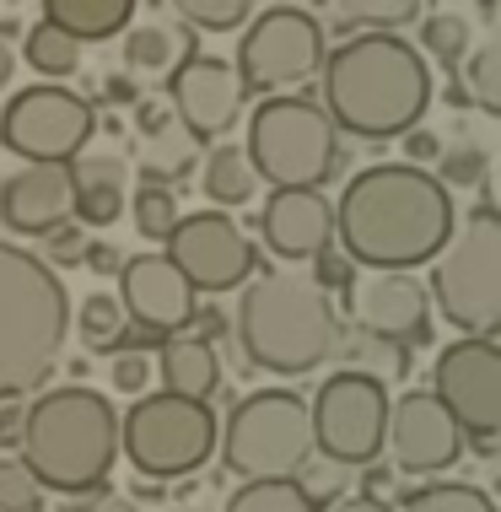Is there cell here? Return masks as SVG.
<instances>
[{
	"label": "cell",
	"instance_id": "46",
	"mask_svg": "<svg viewBox=\"0 0 501 512\" xmlns=\"http://www.w3.org/2000/svg\"><path fill=\"white\" fill-rule=\"evenodd\" d=\"M405 151L415 157V168H421V157H437V141H431L426 130H410V135H405Z\"/></svg>",
	"mask_w": 501,
	"mask_h": 512
},
{
	"label": "cell",
	"instance_id": "21",
	"mask_svg": "<svg viewBox=\"0 0 501 512\" xmlns=\"http://www.w3.org/2000/svg\"><path fill=\"white\" fill-rule=\"evenodd\" d=\"M135 135H141V184H167L194 173L200 162V135H189L173 119L167 98H135Z\"/></svg>",
	"mask_w": 501,
	"mask_h": 512
},
{
	"label": "cell",
	"instance_id": "42",
	"mask_svg": "<svg viewBox=\"0 0 501 512\" xmlns=\"http://www.w3.org/2000/svg\"><path fill=\"white\" fill-rule=\"evenodd\" d=\"M71 512H135V502L130 496H114V491H87V502Z\"/></svg>",
	"mask_w": 501,
	"mask_h": 512
},
{
	"label": "cell",
	"instance_id": "5",
	"mask_svg": "<svg viewBox=\"0 0 501 512\" xmlns=\"http://www.w3.org/2000/svg\"><path fill=\"white\" fill-rule=\"evenodd\" d=\"M238 324V345L259 372H297L324 367L340 351V313H334L329 292L297 275H264V281L243 286V302L232 313Z\"/></svg>",
	"mask_w": 501,
	"mask_h": 512
},
{
	"label": "cell",
	"instance_id": "44",
	"mask_svg": "<svg viewBox=\"0 0 501 512\" xmlns=\"http://www.w3.org/2000/svg\"><path fill=\"white\" fill-rule=\"evenodd\" d=\"M17 437H22V405H17V399H6V405H0V442L17 448Z\"/></svg>",
	"mask_w": 501,
	"mask_h": 512
},
{
	"label": "cell",
	"instance_id": "45",
	"mask_svg": "<svg viewBox=\"0 0 501 512\" xmlns=\"http://www.w3.org/2000/svg\"><path fill=\"white\" fill-rule=\"evenodd\" d=\"M103 98L108 103H135V98H141V92H135V76H108L103 81Z\"/></svg>",
	"mask_w": 501,
	"mask_h": 512
},
{
	"label": "cell",
	"instance_id": "25",
	"mask_svg": "<svg viewBox=\"0 0 501 512\" xmlns=\"http://www.w3.org/2000/svg\"><path fill=\"white\" fill-rule=\"evenodd\" d=\"M200 184H205V200H216V211H238V205H248L259 195V178L248 168L243 146H216L211 157H205Z\"/></svg>",
	"mask_w": 501,
	"mask_h": 512
},
{
	"label": "cell",
	"instance_id": "14",
	"mask_svg": "<svg viewBox=\"0 0 501 512\" xmlns=\"http://www.w3.org/2000/svg\"><path fill=\"white\" fill-rule=\"evenodd\" d=\"M167 259L200 297V292L243 286L259 265V248L248 243V232L227 211H194V216H178V227L167 232Z\"/></svg>",
	"mask_w": 501,
	"mask_h": 512
},
{
	"label": "cell",
	"instance_id": "28",
	"mask_svg": "<svg viewBox=\"0 0 501 512\" xmlns=\"http://www.w3.org/2000/svg\"><path fill=\"white\" fill-rule=\"evenodd\" d=\"M469 49H475L469 17H458V11H431V17H421V54H431L442 71L458 76V65L469 60Z\"/></svg>",
	"mask_w": 501,
	"mask_h": 512
},
{
	"label": "cell",
	"instance_id": "17",
	"mask_svg": "<svg viewBox=\"0 0 501 512\" xmlns=\"http://www.w3.org/2000/svg\"><path fill=\"white\" fill-rule=\"evenodd\" d=\"M345 313L361 329V340L426 345L431 340V302L426 286L410 270H367L345 286Z\"/></svg>",
	"mask_w": 501,
	"mask_h": 512
},
{
	"label": "cell",
	"instance_id": "9",
	"mask_svg": "<svg viewBox=\"0 0 501 512\" xmlns=\"http://www.w3.org/2000/svg\"><path fill=\"white\" fill-rule=\"evenodd\" d=\"M221 464L238 480H291L313 459L308 399L291 389H259L232 405L227 426L216 432Z\"/></svg>",
	"mask_w": 501,
	"mask_h": 512
},
{
	"label": "cell",
	"instance_id": "15",
	"mask_svg": "<svg viewBox=\"0 0 501 512\" xmlns=\"http://www.w3.org/2000/svg\"><path fill=\"white\" fill-rule=\"evenodd\" d=\"M119 308L146 345H162V340H173L189 329L200 297H194V286L173 270L167 254H130L119 265Z\"/></svg>",
	"mask_w": 501,
	"mask_h": 512
},
{
	"label": "cell",
	"instance_id": "16",
	"mask_svg": "<svg viewBox=\"0 0 501 512\" xmlns=\"http://www.w3.org/2000/svg\"><path fill=\"white\" fill-rule=\"evenodd\" d=\"M167 108H173V119L184 124L189 135H200V141L227 135L232 124L243 119V87H238L232 60L200 54L189 44L173 60V71H167Z\"/></svg>",
	"mask_w": 501,
	"mask_h": 512
},
{
	"label": "cell",
	"instance_id": "43",
	"mask_svg": "<svg viewBox=\"0 0 501 512\" xmlns=\"http://www.w3.org/2000/svg\"><path fill=\"white\" fill-rule=\"evenodd\" d=\"M329 512H394V502H383V496H340V502H334Z\"/></svg>",
	"mask_w": 501,
	"mask_h": 512
},
{
	"label": "cell",
	"instance_id": "34",
	"mask_svg": "<svg viewBox=\"0 0 501 512\" xmlns=\"http://www.w3.org/2000/svg\"><path fill=\"white\" fill-rule=\"evenodd\" d=\"M173 11L189 27H205V33H232V27L248 22L254 0H173Z\"/></svg>",
	"mask_w": 501,
	"mask_h": 512
},
{
	"label": "cell",
	"instance_id": "41",
	"mask_svg": "<svg viewBox=\"0 0 501 512\" xmlns=\"http://www.w3.org/2000/svg\"><path fill=\"white\" fill-rule=\"evenodd\" d=\"M81 265L97 270V275H114L124 259H119V248H114V243H92V238H87V248H81Z\"/></svg>",
	"mask_w": 501,
	"mask_h": 512
},
{
	"label": "cell",
	"instance_id": "27",
	"mask_svg": "<svg viewBox=\"0 0 501 512\" xmlns=\"http://www.w3.org/2000/svg\"><path fill=\"white\" fill-rule=\"evenodd\" d=\"M22 54H27V71H38L44 81H65V76L81 71V44H71V38H65L60 27H49V22L27 27Z\"/></svg>",
	"mask_w": 501,
	"mask_h": 512
},
{
	"label": "cell",
	"instance_id": "13",
	"mask_svg": "<svg viewBox=\"0 0 501 512\" xmlns=\"http://www.w3.org/2000/svg\"><path fill=\"white\" fill-rule=\"evenodd\" d=\"M431 399L458 421L469 442H496L501 432V351L496 340L464 335L437 351Z\"/></svg>",
	"mask_w": 501,
	"mask_h": 512
},
{
	"label": "cell",
	"instance_id": "32",
	"mask_svg": "<svg viewBox=\"0 0 501 512\" xmlns=\"http://www.w3.org/2000/svg\"><path fill=\"white\" fill-rule=\"evenodd\" d=\"M221 512H313V502L297 491V480H243Z\"/></svg>",
	"mask_w": 501,
	"mask_h": 512
},
{
	"label": "cell",
	"instance_id": "18",
	"mask_svg": "<svg viewBox=\"0 0 501 512\" xmlns=\"http://www.w3.org/2000/svg\"><path fill=\"white\" fill-rule=\"evenodd\" d=\"M383 448L394 453V464L405 475H442V469H453L464 459L469 437L458 432V421L426 389H410L405 399H388Z\"/></svg>",
	"mask_w": 501,
	"mask_h": 512
},
{
	"label": "cell",
	"instance_id": "20",
	"mask_svg": "<svg viewBox=\"0 0 501 512\" xmlns=\"http://www.w3.org/2000/svg\"><path fill=\"white\" fill-rule=\"evenodd\" d=\"M259 238L275 259L302 265L334 243V205L324 189H270L259 205Z\"/></svg>",
	"mask_w": 501,
	"mask_h": 512
},
{
	"label": "cell",
	"instance_id": "49",
	"mask_svg": "<svg viewBox=\"0 0 501 512\" xmlns=\"http://www.w3.org/2000/svg\"><path fill=\"white\" fill-rule=\"evenodd\" d=\"M173 512H194V507H173Z\"/></svg>",
	"mask_w": 501,
	"mask_h": 512
},
{
	"label": "cell",
	"instance_id": "22",
	"mask_svg": "<svg viewBox=\"0 0 501 512\" xmlns=\"http://www.w3.org/2000/svg\"><path fill=\"white\" fill-rule=\"evenodd\" d=\"M157 372H162V389L167 394H184V399H211L221 389L216 345H205L200 335H189V329L157 345Z\"/></svg>",
	"mask_w": 501,
	"mask_h": 512
},
{
	"label": "cell",
	"instance_id": "12",
	"mask_svg": "<svg viewBox=\"0 0 501 512\" xmlns=\"http://www.w3.org/2000/svg\"><path fill=\"white\" fill-rule=\"evenodd\" d=\"M97 130V114L81 92L60 81L11 92L0 108V146L22 162H76Z\"/></svg>",
	"mask_w": 501,
	"mask_h": 512
},
{
	"label": "cell",
	"instance_id": "47",
	"mask_svg": "<svg viewBox=\"0 0 501 512\" xmlns=\"http://www.w3.org/2000/svg\"><path fill=\"white\" fill-rule=\"evenodd\" d=\"M11 71H17V54H11V44H6V38H0V92H6Z\"/></svg>",
	"mask_w": 501,
	"mask_h": 512
},
{
	"label": "cell",
	"instance_id": "3",
	"mask_svg": "<svg viewBox=\"0 0 501 512\" xmlns=\"http://www.w3.org/2000/svg\"><path fill=\"white\" fill-rule=\"evenodd\" d=\"M17 459L44 491H65V496L103 491L119 459L114 399L87 389V383H65V389L38 394L22 410Z\"/></svg>",
	"mask_w": 501,
	"mask_h": 512
},
{
	"label": "cell",
	"instance_id": "7",
	"mask_svg": "<svg viewBox=\"0 0 501 512\" xmlns=\"http://www.w3.org/2000/svg\"><path fill=\"white\" fill-rule=\"evenodd\" d=\"M426 302H437V313L464 335L491 340L501 329V216L491 200L453 221V238L431 259Z\"/></svg>",
	"mask_w": 501,
	"mask_h": 512
},
{
	"label": "cell",
	"instance_id": "2",
	"mask_svg": "<svg viewBox=\"0 0 501 512\" xmlns=\"http://www.w3.org/2000/svg\"><path fill=\"white\" fill-rule=\"evenodd\" d=\"M318 108L340 135L356 141H394L421 130L437 81L426 54L399 33H356L345 44L324 49L318 65Z\"/></svg>",
	"mask_w": 501,
	"mask_h": 512
},
{
	"label": "cell",
	"instance_id": "48",
	"mask_svg": "<svg viewBox=\"0 0 501 512\" xmlns=\"http://www.w3.org/2000/svg\"><path fill=\"white\" fill-rule=\"evenodd\" d=\"M442 98H448L453 108H469V92H464V81H453V87H448V92H442Z\"/></svg>",
	"mask_w": 501,
	"mask_h": 512
},
{
	"label": "cell",
	"instance_id": "10",
	"mask_svg": "<svg viewBox=\"0 0 501 512\" xmlns=\"http://www.w3.org/2000/svg\"><path fill=\"white\" fill-rule=\"evenodd\" d=\"M324 49H329L324 22H318L308 6H281V0H275V6L259 11L238 38L232 71H238L243 98L248 92H264V98H270V92L302 87L308 76H318Z\"/></svg>",
	"mask_w": 501,
	"mask_h": 512
},
{
	"label": "cell",
	"instance_id": "40",
	"mask_svg": "<svg viewBox=\"0 0 501 512\" xmlns=\"http://www.w3.org/2000/svg\"><path fill=\"white\" fill-rule=\"evenodd\" d=\"M44 243H49V259H44V265H81V248H87V232H81L76 221H65V227H54Z\"/></svg>",
	"mask_w": 501,
	"mask_h": 512
},
{
	"label": "cell",
	"instance_id": "37",
	"mask_svg": "<svg viewBox=\"0 0 501 512\" xmlns=\"http://www.w3.org/2000/svg\"><path fill=\"white\" fill-rule=\"evenodd\" d=\"M485 178V151L480 146H453V151H442V162H437V184L448 189H469V184H480Z\"/></svg>",
	"mask_w": 501,
	"mask_h": 512
},
{
	"label": "cell",
	"instance_id": "11",
	"mask_svg": "<svg viewBox=\"0 0 501 512\" xmlns=\"http://www.w3.org/2000/svg\"><path fill=\"white\" fill-rule=\"evenodd\" d=\"M308 426H313V453H324L340 469H361L383 459V432H388L383 378L378 372H356V367L329 372L308 405Z\"/></svg>",
	"mask_w": 501,
	"mask_h": 512
},
{
	"label": "cell",
	"instance_id": "19",
	"mask_svg": "<svg viewBox=\"0 0 501 512\" xmlns=\"http://www.w3.org/2000/svg\"><path fill=\"white\" fill-rule=\"evenodd\" d=\"M76 211V168L71 162H22L0 178V227L17 238H49Z\"/></svg>",
	"mask_w": 501,
	"mask_h": 512
},
{
	"label": "cell",
	"instance_id": "8",
	"mask_svg": "<svg viewBox=\"0 0 501 512\" xmlns=\"http://www.w3.org/2000/svg\"><path fill=\"white\" fill-rule=\"evenodd\" d=\"M216 410L211 399L184 394H135V405L119 415V453L141 469L146 480H189L205 459H216Z\"/></svg>",
	"mask_w": 501,
	"mask_h": 512
},
{
	"label": "cell",
	"instance_id": "1",
	"mask_svg": "<svg viewBox=\"0 0 501 512\" xmlns=\"http://www.w3.org/2000/svg\"><path fill=\"white\" fill-rule=\"evenodd\" d=\"M458 205L415 162H372L334 200V243L361 270H415L453 238Z\"/></svg>",
	"mask_w": 501,
	"mask_h": 512
},
{
	"label": "cell",
	"instance_id": "26",
	"mask_svg": "<svg viewBox=\"0 0 501 512\" xmlns=\"http://www.w3.org/2000/svg\"><path fill=\"white\" fill-rule=\"evenodd\" d=\"M76 335L87 351H103V356H114L124 335H130V318H124L119 308V297L114 292H92V297H81V308H76Z\"/></svg>",
	"mask_w": 501,
	"mask_h": 512
},
{
	"label": "cell",
	"instance_id": "29",
	"mask_svg": "<svg viewBox=\"0 0 501 512\" xmlns=\"http://www.w3.org/2000/svg\"><path fill=\"white\" fill-rule=\"evenodd\" d=\"M399 502L405 507H394V512H496L491 496L480 486H469V480H426V486L405 491Z\"/></svg>",
	"mask_w": 501,
	"mask_h": 512
},
{
	"label": "cell",
	"instance_id": "39",
	"mask_svg": "<svg viewBox=\"0 0 501 512\" xmlns=\"http://www.w3.org/2000/svg\"><path fill=\"white\" fill-rule=\"evenodd\" d=\"M151 383V362L141 351H114V389L119 394H146Z\"/></svg>",
	"mask_w": 501,
	"mask_h": 512
},
{
	"label": "cell",
	"instance_id": "30",
	"mask_svg": "<svg viewBox=\"0 0 501 512\" xmlns=\"http://www.w3.org/2000/svg\"><path fill=\"white\" fill-rule=\"evenodd\" d=\"M178 60V38L167 33V27H124V71L130 76H167Z\"/></svg>",
	"mask_w": 501,
	"mask_h": 512
},
{
	"label": "cell",
	"instance_id": "31",
	"mask_svg": "<svg viewBox=\"0 0 501 512\" xmlns=\"http://www.w3.org/2000/svg\"><path fill=\"white\" fill-rule=\"evenodd\" d=\"M124 205H130L135 232H141L146 243H167V232H173L178 216H184V211H178V195H173L167 184H141Z\"/></svg>",
	"mask_w": 501,
	"mask_h": 512
},
{
	"label": "cell",
	"instance_id": "35",
	"mask_svg": "<svg viewBox=\"0 0 501 512\" xmlns=\"http://www.w3.org/2000/svg\"><path fill=\"white\" fill-rule=\"evenodd\" d=\"M38 507H44V486L27 475V464L17 453L0 459V512H38Z\"/></svg>",
	"mask_w": 501,
	"mask_h": 512
},
{
	"label": "cell",
	"instance_id": "6",
	"mask_svg": "<svg viewBox=\"0 0 501 512\" xmlns=\"http://www.w3.org/2000/svg\"><path fill=\"white\" fill-rule=\"evenodd\" d=\"M254 178L270 189H324L345 168L340 130L308 92H270L248 114V146H243Z\"/></svg>",
	"mask_w": 501,
	"mask_h": 512
},
{
	"label": "cell",
	"instance_id": "33",
	"mask_svg": "<svg viewBox=\"0 0 501 512\" xmlns=\"http://www.w3.org/2000/svg\"><path fill=\"white\" fill-rule=\"evenodd\" d=\"M464 92H469V108H480V114H501V49L496 44H480L469 49L464 60Z\"/></svg>",
	"mask_w": 501,
	"mask_h": 512
},
{
	"label": "cell",
	"instance_id": "50",
	"mask_svg": "<svg viewBox=\"0 0 501 512\" xmlns=\"http://www.w3.org/2000/svg\"><path fill=\"white\" fill-rule=\"evenodd\" d=\"M281 6H297V0H281Z\"/></svg>",
	"mask_w": 501,
	"mask_h": 512
},
{
	"label": "cell",
	"instance_id": "23",
	"mask_svg": "<svg viewBox=\"0 0 501 512\" xmlns=\"http://www.w3.org/2000/svg\"><path fill=\"white\" fill-rule=\"evenodd\" d=\"M426 0H313V17L329 22V33H394V27L421 22Z\"/></svg>",
	"mask_w": 501,
	"mask_h": 512
},
{
	"label": "cell",
	"instance_id": "24",
	"mask_svg": "<svg viewBox=\"0 0 501 512\" xmlns=\"http://www.w3.org/2000/svg\"><path fill=\"white\" fill-rule=\"evenodd\" d=\"M135 17V0H44V22L71 44H108Z\"/></svg>",
	"mask_w": 501,
	"mask_h": 512
},
{
	"label": "cell",
	"instance_id": "38",
	"mask_svg": "<svg viewBox=\"0 0 501 512\" xmlns=\"http://www.w3.org/2000/svg\"><path fill=\"white\" fill-rule=\"evenodd\" d=\"M351 281H356V265L334 243L324 248V254H313V286H318V292H345Z\"/></svg>",
	"mask_w": 501,
	"mask_h": 512
},
{
	"label": "cell",
	"instance_id": "36",
	"mask_svg": "<svg viewBox=\"0 0 501 512\" xmlns=\"http://www.w3.org/2000/svg\"><path fill=\"white\" fill-rule=\"evenodd\" d=\"M345 475H351V469H340V464H329V459H308L291 480H297V491L308 496L313 512H318V507H329V496H345Z\"/></svg>",
	"mask_w": 501,
	"mask_h": 512
},
{
	"label": "cell",
	"instance_id": "4",
	"mask_svg": "<svg viewBox=\"0 0 501 512\" xmlns=\"http://www.w3.org/2000/svg\"><path fill=\"white\" fill-rule=\"evenodd\" d=\"M71 335V292L27 243L0 238V405L44 389Z\"/></svg>",
	"mask_w": 501,
	"mask_h": 512
}]
</instances>
